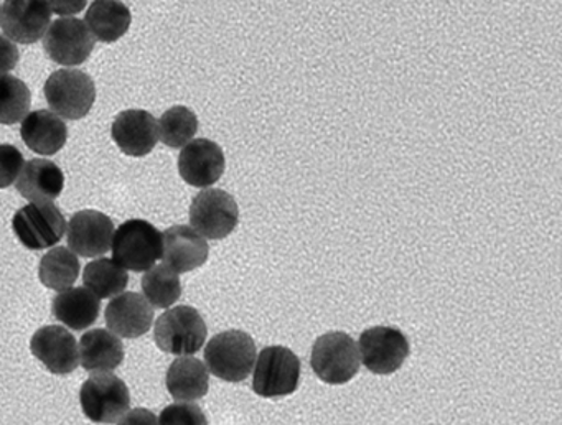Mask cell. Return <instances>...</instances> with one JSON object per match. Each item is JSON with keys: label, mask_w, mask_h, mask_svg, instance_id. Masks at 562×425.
Segmentation results:
<instances>
[{"label": "cell", "mask_w": 562, "mask_h": 425, "mask_svg": "<svg viewBox=\"0 0 562 425\" xmlns=\"http://www.w3.org/2000/svg\"><path fill=\"white\" fill-rule=\"evenodd\" d=\"M209 371L226 382H241L256 361L255 339L241 329H228L210 339L205 348Z\"/></svg>", "instance_id": "obj_1"}, {"label": "cell", "mask_w": 562, "mask_h": 425, "mask_svg": "<svg viewBox=\"0 0 562 425\" xmlns=\"http://www.w3.org/2000/svg\"><path fill=\"white\" fill-rule=\"evenodd\" d=\"M209 328L199 310L190 305L173 306L157 318L154 338L164 353L190 356L205 345Z\"/></svg>", "instance_id": "obj_2"}, {"label": "cell", "mask_w": 562, "mask_h": 425, "mask_svg": "<svg viewBox=\"0 0 562 425\" xmlns=\"http://www.w3.org/2000/svg\"><path fill=\"white\" fill-rule=\"evenodd\" d=\"M114 260L123 269L147 272L162 257V234L146 220H130L113 236Z\"/></svg>", "instance_id": "obj_3"}, {"label": "cell", "mask_w": 562, "mask_h": 425, "mask_svg": "<svg viewBox=\"0 0 562 425\" xmlns=\"http://www.w3.org/2000/svg\"><path fill=\"white\" fill-rule=\"evenodd\" d=\"M44 92L54 114L70 121L83 119L97 101V85L81 69H58L45 82Z\"/></svg>", "instance_id": "obj_4"}, {"label": "cell", "mask_w": 562, "mask_h": 425, "mask_svg": "<svg viewBox=\"0 0 562 425\" xmlns=\"http://www.w3.org/2000/svg\"><path fill=\"white\" fill-rule=\"evenodd\" d=\"M311 366L327 384H345L360 371L357 343L344 332H330L314 343Z\"/></svg>", "instance_id": "obj_5"}, {"label": "cell", "mask_w": 562, "mask_h": 425, "mask_svg": "<svg viewBox=\"0 0 562 425\" xmlns=\"http://www.w3.org/2000/svg\"><path fill=\"white\" fill-rule=\"evenodd\" d=\"M81 409L97 424H116L131 407L130 388L111 372L87 379L80 391Z\"/></svg>", "instance_id": "obj_6"}, {"label": "cell", "mask_w": 562, "mask_h": 425, "mask_svg": "<svg viewBox=\"0 0 562 425\" xmlns=\"http://www.w3.org/2000/svg\"><path fill=\"white\" fill-rule=\"evenodd\" d=\"M301 361L285 346H268L259 353L252 389L261 398L278 399L297 391Z\"/></svg>", "instance_id": "obj_7"}, {"label": "cell", "mask_w": 562, "mask_h": 425, "mask_svg": "<svg viewBox=\"0 0 562 425\" xmlns=\"http://www.w3.org/2000/svg\"><path fill=\"white\" fill-rule=\"evenodd\" d=\"M239 208L235 198L225 190H203L193 198L190 224L200 236L225 239L238 226Z\"/></svg>", "instance_id": "obj_8"}, {"label": "cell", "mask_w": 562, "mask_h": 425, "mask_svg": "<svg viewBox=\"0 0 562 425\" xmlns=\"http://www.w3.org/2000/svg\"><path fill=\"white\" fill-rule=\"evenodd\" d=\"M12 227L27 249L42 250L60 243L67 220L54 203H29L15 213Z\"/></svg>", "instance_id": "obj_9"}, {"label": "cell", "mask_w": 562, "mask_h": 425, "mask_svg": "<svg viewBox=\"0 0 562 425\" xmlns=\"http://www.w3.org/2000/svg\"><path fill=\"white\" fill-rule=\"evenodd\" d=\"M361 361L374 374H393L409 356V342L400 328L373 326L361 333Z\"/></svg>", "instance_id": "obj_10"}, {"label": "cell", "mask_w": 562, "mask_h": 425, "mask_svg": "<svg viewBox=\"0 0 562 425\" xmlns=\"http://www.w3.org/2000/svg\"><path fill=\"white\" fill-rule=\"evenodd\" d=\"M44 48L52 61L64 66H77L90 58L94 36L80 19H58L48 26Z\"/></svg>", "instance_id": "obj_11"}, {"label": "cell", "mask_w": 562, "mask_h": 425, "mask_svg": "<svg viewBox=\"0 0 562 425\" xmlns=\"http://www.w3.org/2000/svg\"><path fill=\"white\" fill-rule=\"evenodd\" d=\"M50 3L41 0H8L0 10V25L11 42L32 45L47 33Z\"/></svg>", "instance_id": "obj_12"}, {"label": "cell", "mask_w": 562, "mask_h": 425, "mask_svg": "<svg viewBox=\"0 0 562 425\" xmlns=\"http://www.w3.org/2000/svg\"><path fill=\"white\" fill-rule=\"evenodd\" d=\"M113 236V220L97 210L78 211L67 226L68 246L81 257L104 256L111 249Z\"/></svg>", "instance_id": "obj_13"}, {"label": "cell", "mask_w": 562, "mask_h": 425, "mask_svg": "<svg viewBox=\"0 0 562 425\" xmlns=\"http://www.w3.org/2000/svg\"><path fill=\"white\" fill-rule=\"evenodd\" d=\"M31 349L35 358L54 374H70L80 365L77 338L64 326H42L32 336Z\"/></svg>", "instance_id": "obj_14"}, {"label": "cell", "mask_w": 562, "mask_h": 425, "mask_svg": "<svg viewBox=\"0 0 562 425\" xmlns=\"http://www.w3.org/2000/svg\"><path fill=\"white\" fill-rule=\"evenodd\" d=\"M225 168L222 147L209 138H195L179 155L180 177L192 187H212L223 177Z\"/></svg>", "instance_id": "obj_15"}, {"label": "cell", "mask_w": 562, "mask_h": 425, "mask_svg": "<svg viewBox=\"0 0 562 425\" xmlns=\"http://www.w3.org/2000/svg\"><path fill=\"white\" fill-rule=\"evenodd\" d=\"M111 135L124 154L144 157L159 142V122L144 109H127L114 119Z\"/></svg>", "instance_id": "obj_16"}, {"label": "cell", "mask_w": 562, "mask_h": 425, "mask_svg": "<svg viewBox=\"0 0 562 425\" xmlns=\"http://www.w3.org/2000/svg\"><path fill=\"white\" fill-rule=\"evenodd\" d=\"M104 318L117 338H139L153 326L154 309L140 293L124 292L108 303Z\"/></svg>", "instance_id": "obj_17"}, {"label": "cell", "mask_w": 562, "mask_h": 425, "mask_svg": "<svg viewBox=\"0 0 562 425\" xmlns=\"http://www.w3.org/2000/svg\"><path fill=\"white\" fill-rule=\"evenodd\" d=\"M210 247L205 237L183 224L169 227L162 234V259L173 272L199 269L209 259Z\"/></svg>", "instance_id": "obj_18"}, {"label": "cell", "mask_w": 562, "mask_h": 425, "mask_svg": "<svg viewBox=\"0 0 562 425\" xmlns=\"http://www.w3.org/2000/svg\"><path fill=\"white\" fill-rule=\"evenodd\" d=\"M65 187L64 170L57 164L44 158L25 161L19 174L15 188L25 200L34 203H48L60 197Z\"/></svg>", "instance_id": "obj_19"}, {"label": "cell", "mask_w": 562, "mask_h": 425, "mask_svg": "<svg viewBox=\"0 0 562 425\" xmlns=\"http://www.w3.org/2000/svg\"><path fill=\"white\" fill-rule=\"evenodd\" d=\"M21 135L31 150L41 155H55L67 144L68 127L57 114L41 109L31 112L22 121Z\"/></svg>", "instance_id": "obj_20"}, {"label": "cell", "mask_w": 562, "mask_h": 425, "mask_svg": "<svg viewBox=\"0 0 562 425\" xmlns=\"http://www.w3.org/2000/svg\"><path fill=\"white\" fill-rule=\"evenodd\" d=\"M81 366L88 372H111L124 361V346L121 338L104 328H94L81 336Z\"/></svg>", "instance_id": "obj_21"}, {"label": "cell", "mask_w": 562, "mask_h": 425, "mask_svg": "<svg viewBox=\"0 0 562 425\" xmlns=\"http://www.w3.org/2000/svg\"><path fill=\"white\" fill-rule=\"evenodd\" d=\"M101 303L94 293L85 287H71L55 295L52 312L58 322L75 332L90 328L100 316Z\"/></svg>", "instance_id": "obj_22"}, {"label": "cell", "mask_w": 562, "mask_h": 425, "mask_svg": "<svg viewBox=\"0 0 562 425\" xmlns=\"http://www.w3.org/2000/svg\"><path fill=\"white\" fill-rule=\"evenodd\" d=\"M166 384L177 401H199L210 389L209 369L200 359L180 356L167 369Z\"/></svg>", "instance_id": "obj_23"}, {"label": "cell", "mask_w": 562, "mask_h": 425, "mask_svg": "<svg viewBox=\"0 0 562 425\" xmlns=\"http://www.w3.org/2000/svg\"><path fill=\"white\" fill-rule=\"evenodd\" d=\"M133 15L130 7L116 0H97L87 12V26L94 40L117 42L130 30Z\"/></svg>", "instance_id": "obj_24"}, {"label": "cell", "mask_w": 562, "mask_h": 425, "mask_svg": "<svg viewBox=\"0 0 562 425\" xmlns=\"http://www.w3.org/2000/svg\"><path fill=\"white\" fill-rule=\"evenodd\" d=\"M80 260L68 247L58 246L48 250L41 260L38 277L45 287L52 290L71 289L80 276Z\"/></svg>", "instance_id": "obj_25"}, {"label": "cell", "mask_w": 562, "mask_h": 425, "mask_svg": "<svg viewBox=\"0 0 562 425\" xmlns=\"http://www.w3.org/2000/svg\"><path fill=\"white\" fill-rule=\"evenodd\" d=\"M83 282L98 299L121 295L130 283V273L114 259L101 257L85 267Z\"/></svg>", "instance_id": "obj_26"}, {"label": "cell", "mask_w": 562, "mask_h": 425, "mask_svg": "<svg viewBox=\"0 0 562 425\" xmlns=\"http://www.w3.org/2000/svg\"><path fill=\"white\" fill-rule=\"evenodd\" d=\"M144 299L154 309H169L182 295V283L179 273L173 272L166 264L154 266L143 277Z\"/></svg>", "instance_id": "obj_27"}, {"label": "cell", "mask_w": 562, "mask_h": 425, "mask_svg": "<svg viewBox=\"0 0 562 425\" xmlns=\"http://www.w3.org/2000/svg\"><path fill=\"white\" fill-rule=\"evenodd\" d=\"M29 86L18 76H0V124L12 125L24 121L31 111Z\"/></svg>", "instance_id": "obj_28"}, {"label": "cell", "mask_w": 562, "mask_h": 425, "mask_svg": "<svg viewBox=\"0 0 562 425\" xmlns=\"http://www.w3.org/2000/svg\"><path fill=\"white\" fill-rule=\"evenodd\" d=\"M159 122V138L167 147H186L196 132H199V118L192 109L186 105H173L164 112Z\"/></svg>", "instance_id": "obj_29"}, {"label": "cell", "mask_w": 562, "mask_h": 425, "mask_svg": "<svg viewBox=\"0 0 562 425\" xmlns=\"http://www.w3.org/2000/svg\"><path fill=\"white\" fill-rule=\"evenodd\" d=\"M159 425H209V421L199 405L179 402L164 409Z\"/></svg>", "instance_id": "obj_30"}, {"label": "cell", "mask_w": 562, "mask_h": 425, "mask_svg": "<svg viewBox=\"0 0 562 425\" xmlns=\"http://www.w3.org/2000/svg\"><path fill=\"white\" fill-rule=\"evenodd\" d=\"M24 164V155L15 145L0 144V190L18 181Z\"/></svg>", "instance_id": "obj_31"}, {"label": "cell", "mask_w": 562, "mask_h": 425, "mask_svg": "<svg viewBox=\"0 0 562 425\" xmlns=\"http://www.w3.org/2000/svg\"><path fill=\"white\" fill-rule=\"evenodd\" d=\"M19 58H21V53H19L18 45L8 36L0 35V76L12 71L19 65Z\"/></svg>", "instance_id": "obj_32"}, {"label": "cell", "mask_w": 562, "mask_h": 425, "mask_svg": "<svg viewBox=\"0 0 562 425\" xmlns=\"http://www.w3.org/2000/svg\"><path fill=\"white\" fill-rule=\"evenodd\" d=\"M117 425H159V418H157L153 411L137 407L127 412Z\"/></svg>", "instance_id": "obj_33"}, {"label": "cell", "mask_w": 562, "mask_h": 425, "mask_svg": "<svg viewBox=\"0 0 562 425\" xmlns=\"http://www.w3.org/2000/svg\"><path fill=\"white\" fill-rule=\"evenodd\" d=\"M50 3L52 12L61 13H77L85 9L87 2L85 0H77V2H48Z\"/></svg>", "instance_id": "obj_34"}, {"label": "cell", "mask_w": 562, "mask_h": 425, "mask_svg": "<svg viewBox=\"0 0 562 425\" xmlns=\"http://www.w3.org/2000/svg\"><path fill=\"white\" fill-rule=\"evenodd\" d=\"M0 10H2V7H0Z\"/></svg>", "instance_id": "obj_35"}]
</instances>
